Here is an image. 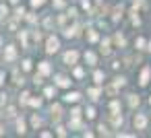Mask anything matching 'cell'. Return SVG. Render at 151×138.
Listing matches in <instances>:
<instances>
[{
    "label": "cell",
    "instance_id": "cell-1",
    "mask_svg": "<svg viewBox=\"0 0 151 138\" xmlns=\"http://www.w3.org/2000/svg\"><path fill=\"white\" fill-rule=\"evenodd\" d=\"M149 76H151V68H149V66H145V68H143V72H141V80H139V83L145 87V85L149 83Z\"/></svg>",
    "mask_w": 151,
    "mask_h": 138
},
{
    "label": "cell",
    "instance_id": "cell-2",
    "mask_svg": "<svg viewBox=\"0 0 151 138\" xmlns=\"http://www.w3.org/2000/svg\"><path fill=\"white\" fill-rule=\"evenodd\" d=\"M145 126H147V117L139 113V115L134 117V128H139V130H145Z\"/></svg>",
    "mask_w": 151,
    "mask_h": 138
},
{
    "label": "cell",
    "instance_id": "cell-3",
    "mask_svg": "<svg viewBox=\"0 0 151 138\" xmlns=\"http://www.w3.org/2000/svg\"><path fill=\"white\" fill-rule=\"evenodd\" d=\"M58 46H60V43H58V39H56V37H50V39H48V48H46V50L52 54V52H56V50H58Z\"/></svg>",
    "mask_w": 151,
    "mask_h": 138
},
{
    "label": "cell",
    "instance_id": "cell-4",
    "mask_svg": "<svg viewBox=\"0 0 151 138\" xmlns=\"http://www.w3.org/2000/svg\"><path fill=\"white\" fill-rule=\"evenodd\" d=\"M77 60V52H68L66 54V62H75Z\"/></svg>",
    "mask_w": 151,
    "mask_h": 138
},
{
    "label": "cell",
    "instance_id": "cell-5",
    "mask_svg": "<svg viewBox=\"0 0 151 138\" xmlns=\"http://www.w3.org/2000/svg\"><path fill=\"white\" fill-rule=\"evenodd\" d=\"M64 99H66V101H77V99H79V93H68Z\"/></svg>",
    "mask_w": 151,
    "mask_h": 138
},
{
    "label": "cell",
    "instance_id": "cell-6",
    "mask_svg": "<svg viewBox=\"0 0 151 138\" xmlns=\"http://www.w3.org/2000/svg\"><path fill=\"white\" fill-rule=\"evenodd\" d=\"M58 85H60V87H66V85H68V78L60 76V78H58Z\"/></svg>",
    "mask_w": 151,
    "mask_h": 138
},
{
    "label": "cell",
    "instance_id": "cell-7",
    "mask_svg": "<svg viewBox=\"0 0 151 138\" xmlns=\"http://www.w3.org/2000/svg\"><path fill=\"white\" fill-rule=\"evenodd\" d=\"M130 105H139V97H134V95H130Z\"/></svg>",
    "mask_w": 151,
    "mask_h": 138
},
{
    "label": "cell",
    "instance_id": "cell-8",
    "mask_svg": "<svg viewBox=\"0 0 151 138\" xmlns=\"http://www.w3.org/2000/svg\"><path fill=\"white\" fill-rule=\"evenodd\" d=\"M143 46H145V39H137V48L143 50Z\"/></svg>",
    "mask_w": 151,
    "mask_h": 138
},
{
    "label": "cell",
    "instance_id": "cell-9",
    "mask_svg": "<svg viewBox=\"0 0 151 138\" xmlns=\"http://www.w3.org/2000/svg\"><path fill=\"white\" fill-rule=\"evenodd\" d=\"M33 2V6H40V4H44V0H31Z\"/></svg>",
    "mask_w": 151,
    "mask_h": 138
},
{
    "label": "cell",
    "instance_id": "cell-10",
    "mask_svg": "<svg viewBox=\"0 0 151 138\" xmlns=\"http://www.w3.org/2000/svg\"><path fill=\"white\" fill-rule=\"evenodd\" d=\"M149 50H151V43H149Z\"/></svg>",
    "mask_w": 151,
    "mask_h": 138
},
{
    "label": "cell",
    "instance_id": "cell-11",
    "mask_svg": "<svg viewBox=\"0 0 151 138\" xmlns=\"http://www.w3.org/2000/svg\"><path fill=\"white\" fill-rule=\"evenodd\" d=\"M149 103H151V97H149Z\"/></svg>",
    "mask_w": 151,
    "mask_h": 138
},
{
    "label": "cell",
    "instance_id": "cell-12",
    "mask_svg": "<svg viewBox=\"0 0 151 138\" xmlns=\"http://www.w3.org/2000/svg\"><path fill=\"white\" fill-rule=\"evenodd\" d=\"M0 134H2V130H0Z\"/></svg>",
    "mask_w": 151,
    "mask_h": 138
}]
</instances>
